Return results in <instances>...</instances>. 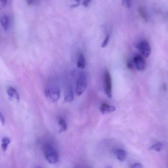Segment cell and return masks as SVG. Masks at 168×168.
Instances as JSON below:
<instances>
[{"mask_svg":"<svg viewBox=\"0 0 168 168\" xmlns=\"http://www.w3.org/2000/svg\"><path fill=\"white\" fill-rule=\"evenodd\" d=\"M45 158L51 164H55L59 160V154L56 149L49 144L45 145L44 148Z\"/></svg>","mask_w":168,"mask_h":168,"instance_id":"1","label":"cell"},{"mask_svg":"<svg viewBox=\"0 0 168 168\" xmlns=\"http://www.w3.org/2000/svg\"><path fill=\"white\" fill-rule=\"evenodd\" d=\"M45 94L47 99L51 102L58 101L60 98V90L56 86H50L45 90Z\"/></svg>","mask_w":168,"mask_h":168,"instance_id":"2","label":"cell"},{"mask_svg":"<svg viewBox=\"0 0 168 168\" xmlns=\"http://www.w3.org/2000/svg\"><path fill=\"white\" fill-rule=\"evenodd\" d=\"M87 86V78L83 72L80 73L76 81L75 93L78 96H80L85 91Z\"/></svg>","mask_w":168,"mask_h":168,"instance_id":"3","label":"cell"},{"mask_svg":"<svg viewBox=\"0 0 168 168\" xmlns=\"http://www.w3.org/2000/svg\"><path fill=\"white\" fill-rule=\"evenodd\" d=\"M103 80L105 94L108 98H111L112 97V80L108 71H106L103 73Z\"/></svg>","mask_w":168,"mask_h":168,"instance_id":"4","label":"cell"},{"mask_svg":"<svg viewBox=\"0 0 168 168\" xmlns=\"http://www.w3.org/2000/svg\"><path fill=\"white\" fill-rule=\"evenodd\" d=\"M136 47L141 55L145 58H148L151 54V47L146 41H142L136 45Z\"/></svg>","mask_w":168,"mask_h":168,"instance_id":"5","label":"cell"},{"mask_svg":"<svg viewBox=\"0 0 168 168\" xmlns=\"http://www.w3.org/2000/svg\"><path fill=\"white\" fill-rule=\"evenodd\" d=\"M133 62L136 68L138 70L144 71L146 68V64L145 60L144 59L143 57L140 55L137 54L134 56Z\"/></svg>","mask_w":168,"mask_h":168,"instance_id":"6","label":"cell"},{"mask_svg":"<svg viewBox=\"0 0 168 168\" xmlns=\"http://www.w3.org/2000/svg\"><path fill=\"white\" fill-rule=\"evenodd\" d=\"M100 110L103 114L112 113L115 110V107L107 103H102L100 107Z\"/></svg>","mask_w":168,"mask_h":168,"instance_id":"7","label":"cell"},{"mask_svg":"<svg viewBox=\"0 0 168 168\" xmlns=\"http://www.w3.org/2000/svg\"><path fill=\"white\" fill-rule=\"evenodd\" d=\"M1 23L3 30L5 31H7L10 26V19L9 16L7 14H4L2 16Z\"/></svg>","mask_w":168,"mask_h":168,"instance_id":"8","label":"cell"},{"mask_svg":"<svg viewBox=\"0 0 168 168\" xmlns=\"http://www.w3.org/2000/svg\"><path fill=\"white\" fill-rule=\"evenodd\" d=\"M86 66V58L84 54L82 53H80L78 56V60H77V67L78 68L80 69H84Z\"/></svg>","mask_w":168,"mask_h":168,"instance_id":"9","label":"cell"},{"mask_svg":"<svg viewBox=\"0 0 168 168\" xmlns=\"http://www.w3.org/2000/svg\"><path fill=\"white\" fill-rule=\"evenodd\" d=\"M74 98V92L72 87L67 88L65 92V100L67 102H71Z\"/></svg>","mask_w":168,"mask_h":168,"instance_id":"10","label":"cell"},{"mask_svg":"<svg viewBox=\"0 0 168 168\" xmlns=\"http://www.w3.org/2000/svg\"><path fill=\"white\" fill-rule=\"evenodd\" d=\"M7 94L10 98H14L18 101L19 100V94L14 87H9L7 90Z\"/></svg>","mask_w":168,"mask_h":168,"instance_id":"11","label":"cell"},{"mask_svg":"<svg viewBox=\"0 0 168 168\" xmlns=\"http://www.w3.org/2000/svg\"><path fill=\"white\" fill-rule=\"evenodd\" d=\"M138 12L142 18L145 22H148L149 19V16L146 9L144 7H140L138 9Z\"/></svg>","mask_w":168,"mask_h":168,"instance_id":"12","label":"cell"},{"mask_svg":"<svg viewBox=\"0 0 168 168\" xmlns=\"http://www.w3.org/2000/svg\"><path fill=\"white\" fill-rule=\"evenodd\" d=\"M58 123L60 126V132H64L67 130V125L66 123V121L62 117H59L58 119Z\"/></svg>","mask_w":168,"mask_h":168,"instance_id":"13","label":"cell"},{"mask_svg":"<svg viewBox=\"0 0 168 168\" xmlns=\"http://www.w3.org/2000/svg\"><path fill=\"white\" fill-rule=\"evenodd\" d=\"M127 153L123 149H118L117 150V158L120 161H124L127 157Z\"/></svg>","mask_w":168,"mask_h":168,"instance_id":"14","label":"cell"},{"mask_svg":"<svg viewBox=\"0 0 168 168\" xmlns=\"http://www.w3.org/2000/svg\"><path fill=\"white\" fill-rule=\"evenodd\" d=\"M10 140L9 138L4 137L2 140V149L3 152H5L7 150L8 146L10 144Z\"/></svg>","mask_w":168,"mask_h":168,"instance_id":"15","label":"cell"},{"mask_svg":"<svg viewBox=\"0 0 168 168\" xmlns=\"http://www.w3.org/2000/svg\"><path fill=\"white\" fill-rule=\"evenodd\" d=\"M163 149V144L161 142H158L156 144H154L153 145L150 147V149L151 150H155L156 152H160L161 150Z\"/></svg>","mask_w":168,"mask_h":168,"instance_id":"16","label":"cell"},{"mask_svg":"<svg viewBox=\"0 0 168 168\" xmlns=\"http://www.w3.org/2000/svg\"><path fill=\"white\" fill-rule=\"evenodd\" d=\"M132 0H123L122 5L124 7L126 8H130L132 5Z\"/></svg>","mask_w":168,"mask_h":168,"instance_id":"17","label":"cell"},{"mask_svg":"<svg viewBox=\"0 0 168 168\" xmlns=\"http://www.w3.org/2000/svg\"><path fill=\"white\" fill-rule=\"evenodd\" d=\"M110 37L109 35L107 36L105 38V39L103 40V42L102 44V47L104 48L107 46V44L109 43L110 41Z\"/></svg>","mask_w":168,"mask_h":168,"instance_id":"18","label":"cell"},{"mask_svg":"<svg viewBox=\"0 0 168 168\" xmlns=\"http://www.w3.org/2000/svg\"><path fill=\"white\" fill-rule=\"evenodd\" d=\"M0 120H1V122L2 124L3 125H5V117H4L3 114L2 113H0Z\"/></svg>","mask_w":168,"mask_h":168,"instance_id":"19","label":"cell"},{"mask_svg":"<svg viewBox=\"0 0 168 168\" xmlns=\"http://www.w3.org/2000/svg\"><path fill=\"white\" fill-rule=\"evenodd\" d=\"M131 168H144V167L142 166V165L140 163H136L133 164Z\"/></svg>","mask_w":168,"mask_h":168,"instance_id":"20","label":"cell"},{"mask_svg":"<svg viewBox=\"0 0 168 168\" xmlns=\"http://www.w3.org/2000/svg\"><path fill=\"white\" fill-rule=\"evenodd\" d=\"M134 62H129L127 63V67L130 69H133L134 68Z\"/></svg>","mask_w":168,"mask_h":168,"instance_id":"21","label":"cell"},{"mask_svg":"<svg viewBox=\"0 0 168 168\" xmlns=\"http://www.w3.org/2000/svg\"><path fill=\"white\" fill-rule=\"evenodd\" d=\"M29 5H33L36 3L37 0H26Z\"/></svg>","mask_w":168,"mask_h":168,"instance_id":"22","label":"cell"},{"mask_svg":"<svg viewBox=\"0 0 168 168\" xmlns=\"http://www.w3.org/2000/svg\"><path fill=\"white\" fill-rule=\"evenodd\" d=\"M1 2L3 6H5L7 5L8 0H1Z\"/></svg>","mask_w":168,"mask_h":168,"instance_id":"23","label":"cell"},{"mask_svg":"<svg viewBox=\"0 0 168 168\" xmlns=\"http://www.w3.org/2000/svg\"><path fill=\"white\" fill-rule=\"evenodd\" d=\"M89 1H90V0H84L83 4L86 5H88V3H89Z\"/></svg>","mask_w":168,"mask_h":168,"instance_id":"24","label":"cell"},{"mask_svg":"<svg viewBox=\"0 0 168 168\" xmlns=\"http://www.w3.org/2000/svg\"><path fill=\"white\" fill-rule=\"evenodd\" d=\"M106 168H113L112 167H110V166H107V167H106Z\"/></svg>","mask_w":168,"mask_h":168,"instance_id":"25","label":"cell"},{"mask_svg":"<svg viewBox=\"0 0 168 168\" xmlns=\"http://www.w3.org/2000/svg\"><path fill=\"white\" fill-rule=\"evenodd\" d=\"M41 168V167H38V168Z\"/></svg>","mask_w":168,"mask_h":168,"instance_id":"26","label":"cell"},{"mask_svg":"<svg viewBox=\"0 0 168 168\" xmlns=\"http://www.w3.org/2000/svg\"></svg>","mask_w":168,"mask_h":168,"instance_id":"27","label":"cell"}]
</instances>
